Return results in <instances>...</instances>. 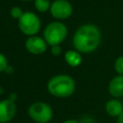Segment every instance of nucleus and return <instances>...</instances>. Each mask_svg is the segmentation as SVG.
Here are the masks:
<instances>
[{"label": "nucleus", "instance_id": "nucleus-1", "mask_svg": "<svg viewBox=\"0 0 123 123\" xmlns=\"http://www.w3.org/2000/svg\"><path fill=\"white\" fill-rule=\"evenodd\" d=\"M73 46L82 54L94 52L101 42L100 29L91 23L80 26L73 36Z\"/></svg>", "mask_w": 123, "mask_h": 123}, {"label": "nucleus", "instance_id": "nucleus-2", "mask_svg": "<svg viewBox=\"0 0 123 123\" xmlns=\"http://www.w3.org/2000/svg\"><path fill=\"white\" fill-rule=\"evenodd\" d=\"M75 81L67 74H58L50 78L47 83L48 92L58 98H67L75 91Z\"/></svg>", "mask_w": 123, "mask_h": 123}, {"label": "nucleus", "instance_id": "nucleus-3", "mask_svg": "<svg viewBox=\"0 0 123 123\" xmlns=\"http://www.w3.org/2000/svg\"><path fill=\"white\" fill-rule=\"evenodd\" d=\"M66 25L59 20L50 22L43 30V38L48 45H60L67 37Z\"/></svg>", "mask_w": 123, "mask_h": 123}, {"label": "nucleus", "instance_id": "nucleus-4", "mask_svg": "<svg viewBox=\"0 0 123 123\" xmlns=\"http://www.w3.org/2000/svg\"><path fill=\"white\" fill-rule=\"evenodd\" d=\"M17 25L22 34L27 37L36 36L41 28V21L38 15L33 12H24L22 16L17 20Z\"/></svg>", "mask_w": 123, "mask_h": 123}, {"label": "nucleus", "instance_id": "nucleus-5", "mask_svg": "<svg viewBox=\"0 0 123 123\" xmlns=\"http://www.w3.org/2000/svg\"><path fill=\"white\" fill-rule=\"evenodd\" d=\"M28 114L37 123H48L53 117V110L47 103L37 101L30 105Z\"/></svg>", "mask_w": 123, "mask_h": 123}, {"label": "nucleus", "instance_id": "nucleus-6", "mask_svg": "<svg viewBox=\"0 0 123 123\" xmlns=\"http://www.w3.org/2000/svg\"><path fill=\"white\" fill-rule=\"evenodd\" d=\"M49 12L55 19L62 21L72 15L73 6L68 0H55L51 3Z\"/></svg>", "mask_w": 123, "mask_h": 123}, {"label": "nucleus", "instance_id": "nucleus-7", "mask_svg": "<svg viewBox=\"0 0 123 123\" xmlns=\"http://www.w3.org/2000/svg\"><path fill=\"white\" fill-rule=\"evenodd\" d=\"M48 47L45 39L39 36H32L28 37L25 40V48L26 50L33 55H41L46 52Z\"/></svg>", "mask_w": 123, "mask_h": 123}, {"label": "nucleus", "instance_id": "nucleus-8", "mask_svg": "<svg viewBox=\"0 0 123 123\" xmlns=\"http://www.w3.org/2000/svg\"><path fill=\"white\" fill-rule=\"evenodd\" d=\"M16 114L15 102L7 98L0 101V123H8Z\"/></svg>", "mask_w": 123, "mask_h": 123}, {"label": "nucleus", "instance_id": "nucleus-9", "mask_svg": "<svg viewBox=\"0 0 123 123\" xmlns=\"http://www.w3.org/2000/svg\"><path fill=\"white\" fill-rule=\"evenodd\" d=\"M108 89L112 97L114 98L123 97V75L114 76L110 81Z\"/></svg>", "mask_w": 123, "mask_h": 123}, {"label": "nucleus", "instance_id": "nucleus-10", "mask_svg": "<svg viewBox=\"0 0 123 123\" xmlns=\"http://www.w3.org/2000/svg\"><path fill=\"white\" fill-rule=\"evenodd\" d=\"M105 111L110 116L118 117L123 111V103L119 101L117 98L111 99L106 103Z\"/></svg>", "mask_w": 123, "mask_h": 123}, {"label": "nucleus", "instance_id": "nucleus-11", "mask_svg": "<svg viewBox=\"0 0 123 123\" xmlns=\"http://www.w3.org/2000/svg\"><path fill=\"white\" fill-rule=\"evenodd\" d=\"M82 55L77 50H67L64 53V61L71 67H77L82 63Z\"/></svg>", "mask_w": 123, "mask_h": 123}, {"label": "nucleus", "instance_id": "nucleus-12", "mask_svg": "<svg viewBox=\"0 0 123 123\" xmlns=\"http://www.w3.org/2000/svg\"><path fill=\"white\" fill-rule=\"evenodd\" d=\"M51 1L50 0H35L34 6L35 9L39 12H46L50 10L51 7Z\"/></svg>", "mask_w": 123, "mask_h": 123}, {"label": "nucleus", "instance_id": "nucleus-13", "mask_svg": "<svg viewBox=\"0 0 123 123\" xmlns=\"http://www.w3.org/2000/svg\"><path fill=\"white\" fill-rule=\"evenodd\" d=\"M23 13H24V12H23L22 9H21L20 7H18V6H14V7L11 8V10H10V15H11L13 19H16V20H18V19L22 16Z\"/></svg>", "mask_w": 123, "mask_h": 123}, {"label": "nucleus", "instance_id": "nucleus-14", "mask_svg": "<svg viewBox=\"0 0 123 123\" xmlns=\"http://www.w3.org/2000/svg\"><path fill=\"white\" fill-rule=\"evenodd\" d=\"M114 69L117 75H123V56L116 58L114 62Z\"/></svg>", "mask_w": 123, "mask_h": 123}, {"label": "nucleus", "instance_id": "nucleus-15", "mask_svg": "<svg viewBox=\"0 0 123 123\" xmlns=\"http://www.w3.org/2000/svg\"><path fill=\"white\" fill-rule=\"evenodd\" d=\"M8 65H9V63H8V60H7L6 56L0 52V72H5Z\"/></svg>", "mask_w": 123, "mask_h": 123}, {"label": "nucleus", "instance_id": "nucleus-16", "mask_svg": "<svg viewBox=\"0 0 123 123\" xmlns=\"http://www.w3.org/2000/svg\"><path fill=\"white\" fill-rule=\"evenodd\" d=\"M51 54L53 56H60L62 54V47L60 45L51 46Z\"/></svg>", "mask_w": 123, "mask_h": 123}, {"label": "nucleus", "instance_id": "nucleus-17", "mask_svg": "<svg viewBox=\"0 0 123 123\" xmlns=\"http://www.w3.org/2000/svg\"><path fill=\"white\" fill-rule=\"evenodd\" d=\"M79 123H96V122H95V120L91 116L86 115V116L82 117V119L79 121Z\"/></svg>", "mask_w": 123, "mask_h": 123}, {"label": "nucleus", "instance_id": "nucleus-18", "mask_svg": "<svg viewBox=\"0 0 123 123\" xmlns=\"http://www.w3.org/2000/svg\"><path fill=\"white\" fill-rule=\"evenodd\" d=\"M62 123H79V121L76 119H67V120H64Z\"/></svg>", "mask_w": 123, "mask_h": 123}, {"label": "nucleus", "instance_id": "nucleus-19", "mask_svg": "<svg viewBox=\"0 0 123 123\" xmlns=\"http://www.w3.org/2000/svg\"><path fill=\"white\" fill-rule=\"evenodd\" d=\"M17 98V95L15 94V93H12L11 95H10V97H9V99H11L12 101H13V102H15V99Z\"/></svg>", "mask_w": 123, "mask_h": 123}, {"label": "nucleus", "instance_id": "nucleus-20", "mask_svg": "<svg viewBox=\"0 0 123 123\" xmlns=\"http://www.w3.org/2000/svg\"><path fill=\"white\" fill-rule=\"evenodd\" d=\"M12 69H13V68H12V66H10V65H8V67L6 68V70H5V72H7L8 74H11V73H12V71H13Z\"/></svg>", "mask_w": 123, "mask_h": 123}, {"label": "nucleus", "instance_id": "nucleus-21", "mask_svg": "<svg viewBox=\"0 0 123 123\" xmlns=\"http://www.w3.org/2000/svg\"><path fill=\"white\" fill-rule=\"evenodd\" d=\"M117 123H123V111H122L121 114L117 117Z\"/></svg>", "mask_w": 123, "mask_h": 123}, {"label": "nucleus", "instance_id": "nucleus-22", "mask_svg": "<svg viewBox=\"0 0 123 123\" xmlns=\"http://www.w3.org/2000/svg\"><path fill=\"white\" fill-rule=\"evenodd\" d=\"M21 1H35V0H21Z\"/></svg>", "mask_w": 123, "mask_h": 123}]
</instances>
